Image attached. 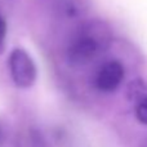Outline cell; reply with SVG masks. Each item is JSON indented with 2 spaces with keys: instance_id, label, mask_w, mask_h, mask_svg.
<instances>
[{
  "instance_id": "obj_1",
  "label": "cell",
  "mask_w": 147,
  "mask_h": 147,
  "mask_svg": "<svg viewBox=\"0 0 147 147\" xmlns=\"http://www.w3.org/2000/svg\"><path fill=\"white\" fill-rule=\"evenodd\" d=\"M9 70L13 83L18 88H30L35 84L38 70L30 54L21 48L12 51L9 57Z\"/></svg>"
},
{
  "instance_id": "obj_4",
  "label": "cell",
  "mask_w": 147,
  "mask_h": 147,
  "mask_svg": "<svg viewBox=\"0 0 147 147\" xmlns=\"http://www.w3.org/2000/svg\"><path fill=\"white\" fill-rule=\"evenodd\" d=\"M125 96H127L128 101L130 102H140L143 97L147 96V85L142 79L137 78L132 80L127 86L125 90Z\"/></svg>"
},
{
  "instance_id": "obj_3",
  "label": "cell",
  "mask_w": 147,
  "mask_h": 147,
  "mask_svg": "<svg viewBox=\"0 0 147 147\" xmlns=\"http://www.w3.org/2000/svg\"><path fill=\"white\" fill-rule=\"evenodd\" d=\"M124 79V67L119 61H110L101 67L96 76V86L101 92H114Z\"/></svg>"
},
{
  "instance_id": "obj_5",
  "label": "cell",
  "mask_w": 147,
  "mask_h": 147,
  "mask_svg": "<svg viewBox=\"0 0 147 147\" xmlns=\"http://www.w3.org/2000/svg\"><path fill=\"white\" fill-rule=\"evenodd\" d=\"M136 117L140 123L147 125V96L143 97L140 102H137L136 107Z\"/></svg>"
},
{
  "instance_id": "obj_2",
  "label": "cell",
  "mask_w": 147,
  "mask_h": 147,
  "mask_svg": "<svg viewBox=\"0 0 147 147\" xmlns=\"http://www.w3.org/2000/svg\"><path fill=\"white\" fill-rule=\"evenodd\" d=\"M99 51V41L93 35L84 34L80 35L69 48V57L70 63L75 66H83L88 63L90 59L97 54Z\"/></svg>"
},
{
  "instance_id": "obj_6",
  "label": "cell",
  "mask_w": 147,
  "mask_h": 147,
  "mask_svg": "<svg viewBox=\"0 0 147 147\" xmlns=\"http://www.w3.org/2000/svg\"><path fill=\"white\" fill-rule=\"evenodd\" d=\"M5 36H7V22L3 17H0V54L5 49Z\"/></svg>"
}]
</instances>
